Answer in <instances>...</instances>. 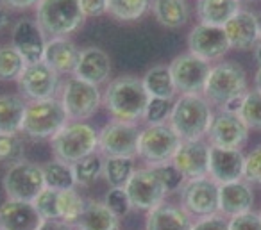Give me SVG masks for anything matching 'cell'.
Listing matches in <instances>:
<instances>
[{
    "label": "cell",
    "instance_id": "obj_24",
    "mask_svg": "<svg viewBox=\"0 0 261 230\" xmlns=\"http://www.w3.org/2000/svg\"><path fill=\"white\" fill-rule=\"evenodd\" d=\"M192 216L174 204H161L147 214L145 230H192Z\"/></svg>",
    "mask_w": 261,
    "mask_h": 230
},
{
    "label": "cell",
    "instance_id": "obj_35",
    "mask_svg": "<svg viewBox=\"0 0 261 230\" xmlns=\"http://www.w3.org/2000/svg\"><path fill=\"white\" fill-rule=\"evenodd\" d=\"M150 8V0H108V13L122 22L142 18Z\"/></svg>",
    "mask_w": 261,
    "mask_h": 230
},
{
    "label": "cell",
    "instance_id": "obj_15",
    "mask_svg": "<svg viewBox=\"0 0 261 230\" xmlns=\"http://www.w3.org/2000/svg\"><path fill=\"white\" fill-rule=\"evenodd\" d=\"M206 137L211 147L242 150L249 137V127L234 112L220 111L213 116Z\"/></svg>",
    "mask_w": 261,
    "mask_h": 230
},
{
    "label": "cell",
    "instance_id": "obj_8",
    "mask_svg": "<svg viewBox=\"0 0 261 230\" xmlns=\"http://www.w3.org/2000/svg\"><path fill=\"white\" fill-rule=\"evenodd\" d=\"M102 97L104 93L98 90V86L72 77L63 86L59 100L70 122H84L98 111L102 105Z\"/></svg>",
    "mask_w": 261,
    "mask_h": 230
},
{
    "label": "cell",
    "instance_id": "obj_26",
    "mask_svg": "<svg viewBox=\"0 0 261 230\" xmlns=\"http://www.w3.org/2000/svg\"><path fill=\"white\" fill-rule=\"evenodd\" d=\"M77 230H118L120 218L98 200H86L83 214L75 221Z\"/></svg>",
    "mask_w": 261,
    "mask_h": 230
},
{
    "label": "cell",
    "instance_id": "obj_12",
    "mask_svg": "<svg viewBox=\"0 0 261 230\" xmlns=\"http://www.w3.org/2000/svg\"><path fill=\"white\" fill-rule=\"evenodd\" d=\"M170 73L175 90L181 95H202L211 72V63L193 54H181L170 63Z\"/></svg>",
    "mask_w": 261,
    "mask_h": 230
},
{
    "label": "cell",
    "instance_id": "obj_31",
    "mask_svg": "<svg viewBox=\"0 0 261 230\" xmlns=\"http://www.w3.org/2000/svg\"><path fill=\"white\" fill-rule=\"evenodd\" d=\"M135 168V157H122V155H108L104 157V179L111 187H123L133 173Z\"/></svg>",
    "mask_w": 261,
    "mask_h": 230
},
{
    "label": "cell",
    "instance_id": "obj_41",
    "mask_svg": "<svg viewBox=\"0 0 261 230\" xmlns=\"http://www.w3.org/2000/svg\"><path fill=\"white\" fill-rule=\"evenodd\" d=\"M150 168H154V171L158 173V177H160V180L163 182L167 193H175V191L182 189L186 179H185V175L175 168L174 162H165V164L150 166Z\"/></svg>",
    "mask_w": 261,
    "mask_h": 230
},
{
    "label": "cell",
    "instance_id": "obj_49",
    "mask_svg": "<svg viewBox=\"0 0 261 230\" xmlns=\"http://www.w3.org/2000/svg\"><path fill=\"white\" fill-rule=\"evenodd\" d=\"M9 8H6L4 4H2V0H0V31L4 29L6 25L9 23Z\"/></svg>",
    "mask_w": 261,
    "mask_h": 230
},
{
    "label": "cell",
    "instance_id": "obj_53",
    "mask_svg": "<svg viewBox=\"0 0 261 230\" xmlns=\"http://www.w3.org/2000/svg\"><path fill=\"white\" fill-rule=\"evenodd\" d=\"M259 216H261V211H259Z\"/></svg>",
    "mask_w": 261,
    "mask_h": 230
},
{
    "label": "cell",
    "instance_id": "obj_34",
    "mask_svg": "<svg viewBox=\"0 0 261 230\" xmlns=\"http://www.w3.org/2000/svg\"><path fill=\"white\" fill-rule=\"evenodd\" d=\"M73 175H75V184L79 186H90V184L97 182L98 177L104 171V157L100 154H91L88 157L77 161L72 164Z\"/></svg>",
    "mask_w": 261,
    "mask_h": 230
},
{
    "label": "cell",
    "instance_id": "obj_37",
    "mask_svg": "<svg viewBox=\"0 0 261 230\" xmlns=\"http://www.w3.org/2000/svg\"><path fill=\"white\" fill-rule=\"evenodd\" d=\"M86 200L75 189L59 191V219L75 225L79 216L83 214Z\"/></svg>",
    "mask_w": 261,
    "mask_h": 230
},
{
    "label": "cell",
    "instance_id": "obj_51",
    "mask_svg": "<svg viewBox=\"0 0 261 230\" xmlns=\"http://www.w3.org/2000/svg\"><path fill=\"white\" fill-rule=\"evenodd\" d=\"M254 58H256L257 65L261 66V41H259V43H257V47L254 48Z\"/></svg>",
    "mask_w": 261,
    "mask_h": 230
},
{
    "label": "cell",
    "instance_id": "obj_7",
    "mask_svg": "<svg viewBox=\"0 0 261 230\" xmlns=\"http://www.w3.org/2000/svg\"><path fill=\"white\" fill-rule=\"evenodd\" d=\"M181 143L182 139L168 123L147 125L145 129L140 130L136 155L149 166H160L165 162H172Z\"/></svg>",
    "mask_w": 261,
    "mask_h": 230
},
{
    "label": "cell",
    "instance_id": "obj_38",
    "mask_svg": "<svg viewBox=\"0 0 261 230\" xmlns=\"http://www.w3.org/2000/svg\"><path fill=\"white\" fill-rule=\"evenodd\" d=\"M23 141L16 134H0V162L2 164H16L23 161Z\"/></svg>",
    "mask_w": 261,
    "mask_h": 230
},
{
    "label": "cell",
    "instance_id": "obj_13",
    "mask_svg": "<svg viewBox=\"0 0 261 230\" xmlns=\"http://www.w3.org/2000/svg\"><path fill=\"white\" fill-rule=\"evenodd\" d=\"M218 186L210 175L186 180L181 189V207L190 216H211L218 212Z\"/></svg>",
    "mask_w": 261,
    "mask_h": 230
},
{
    "label": "cell",
    "instance_id": "obj_50",
    "mask_svg": "<svg viewBox=\"0 0 261 230\" xmlns=\"http://www.w3.org/2000/svg\"><path fill=\"white\" fill-rule=\"evenodd\" d=\"M254 84H256V91H259L261 93V66L257 68L256 75H254Z\"/></svg>",
    "mask_w": 261,
    "mask_h": 230
},
{
    "label": "cell",
    "instance_id": "obj_42",
    "mask_svg": "<svg viewBox=\"0 0 261 230\" xmlns=\"http://www.w3.org/2000/svg\"><path fill=\"white\" fill-rule=\"evenodd\" d=\"M243 180L249 184L261 186V143L254 147L245 155V166H243Z\"/></svg>",
    "mask_w": 261,
    "mask_h": 230
},
{
    "label": "cell",
    "instance_id": "obj_1",
    "mask_svg": "<svg viewBox=\"0 0 261 230\" xmlns=\"http://www.w3.org/2000/svg\"><path fill=\"white\" fill-rule=\"evenodd\" d=\"M150 97L147 95L143 80L133 75H122L108 84L102 104L113 120L136 123L143 120Z\"/></svg>",
    "mask_w": 261,
    "mask_h": 230
},
{
    "label": "cell",
    "instance_id": "obj_22",
    "mask_svg": "<svg viewBox=\"0 0 261 230\" xmlns=\"http://www.w3.org/2000/svg\"><path fill=\"white\" fill-rule=\"evenodd\" d=\"M43 221L31 202L9 200L0 205V228L2 230H38Z\"/></svg>",
    "mask_w": 261,
    "mask_h": 230
},
{
    "label": "cell",
    "instance_id": "obj_43",
    "mask_svg": "<svg viewBox=\"0 0 261 230\" xmlns=\"http://www.w3.org/2000/svg\"><path fill=\"white\" fill-rule=\"evenodd\" d=\"M104 204L108 205L118 218L127 216V212L133 209V205H130V202H129V196H127L123 187H111V189L106 193Z\"/></svg>",
    "mask_w": 261,
    "mask_h": 230
},
{
    "label": "cell",
    "instance_id": "obj_36",
    "mask_svg": "<svg viewBox=\"0 0 261 230\" xmlns=\"http://www.w3.org/2000/svg\"><path fill=\"white\" fill-rule=\"evenodd\" d=\"M242 122L249 127V130H261V93L256 90L243 95L242 107L238 111Z\"/></svg>",
    "mask_w": 261,
    "mask_h": 230
},
{
    "label": "cell",
    "instance_id": "obj_44",
    "mask_svg": "<svg viewBox=\"0 0 261 230\" xmlns=\"http://www.w3.org/2000/svg\"><path fill=\"white\" fill-rule=\"evenodd\" d=\"M229 230H261V216L249 211L229 218Z\"/></svg>",
    "mask_w": 261,
    "mask_h": 230
},
{
    "label": "cell",
    "instance_id": "obj_39",
    "mask_svg": "<svg viewBox=\"0 0 261 230\" xmlns=\"http://www.w3.org/2000/svg\"><path fill=\"white\" fill-rule=\"evenodd\" d=\"M33 205L43 219H59V191L45 187L33 202Z\"/></svg>",
    "mask_w": 261,
    "mask_h": 230
},
{
    "label": "cell",
    "instance_id": "obj_32",
    "mask_svg": "<svg viewBox=\"0 0 261 230\" xmlns=\"http://www.w3.org/2000/svg\"><path fill=\"white\" fill-rule=\"evenodd\" d=\"M41 169H43L45 184L50 189L65 191L73 189V186H75V175H73L72 164H66L59 159H54V161L45 162Z\"/></svg>",
    "mask_w": 261,
    "mask_h": 230
},
{
    "label": "cell",
    "instance_id": "obj_30",
    "mask_svg": "<svg viewBox=\"0 0 261 230\" xmlns=\"http://www.w3.org/2000/svg\"><path fill=\"white\" fill-rule=\"evenodd\" d=\"M152 13L158 22L168 29H179L186 25L190 18L186 0H154Z\"/></svg>",
    "mask_w": 261,
    "mask_h": 230
},
{
    "label": "cell",
    "instance_id": "obj_48",
    "mask_svg": "<svg viewBox=\"0 0 261 230\" xmlns=\"http://www.w3.org/2000/svg\"><path fill=\"white\" fill-rule=\"evenodd\" d=\"M2 4L9 9H29L36 8L40 4V0H2Z\"/></svg>",
    "mask_w": 261,
    "mask_h": 230
},
{
    "label": "cell",
    "instance_id": "obj_20",
    "mask_svg": "<svg viewBox=\"0 0 261 230\" xmlns=\"http://www.w3.org/2000/svg\"><path fill=\"white\" fill-rule=\"evenodd\" d=\"M243 166H245V155L242 154V150L211 147L207 175L218 186L243 180Z\"/></svg>",
    "mask_w": 261,
    "mask_h": 230
},
{
    "label": "cell",
    "instance_id": "obj_14",
    "mask_svg": "<svg viewBox=\"0 0 261 230\" xmlns=\"http://www.w3.org/2000/svg\"><path fill=\"white\" fill-rule=\"evenodd\" d=\"M18 90L27 100L54 98L59 90V73L43 61L27 65L18 77Z\"/></svg>",
    "mask_w": 261,
    "mask_h": 230
},
{
    "label": "cell",
    "instance_id": "obj_4",
    "mask_svg": "<svg viewBox=\"0 0 261 230\" xmlns=\"http://www.w3.org/2000/svg\"><path fill=\"white\" fill-rule=\"evenodd\" d=\"M247 93V73L236 61H220L211 66L202 95L211 105L224 107L232 98Z\"/></svg>",
    "mask_w": 261,
    "mask_h": 230
},
{
    "label": "cell",
    "instance_id": "obj_2",
    "mask_svg": "<svg viewBox=\"0 0 261 230\" xmlns=\"http://www.w3.org/2000/svg\"><path fill=\"white\" fill-rule=\"evenodd\" d=\"M213 116V105L204 95H181L174 102L168 125L182 141H197L207 136Z\"/></svg>",
    "mask_w": 261,
    "mask_h": 230
},
{
    "label": "cell",
    "instance_id": "obj_17",
    "mask_svg": "<svg viewBox=\"0 0 261 230\" xmlns=\"http://www.w3.org/2000/svg\"><path fill=\"white\" fill-rule=\"evenodd\" d=\"M13 47L22 54L27 65L41 63L47 47V34L36 20L22 18L13 27Z\"/></svg>",
    "mask_w": 261,
    "mask_h": 230
},
{
    "label": "cell",
    "instance_id": "obj_40",
    "mask_svg": "<svg viewBox=\"0 0 261 230\" xmlns=\"http://www.w3.org/2000/svg\"><path fill=\"white\" fill-rule=\"evenodd\" d=\"M174 107V100H165V98H150L145 109L143 122L147 125H158V123H168Z\"/></svg>",
    "mask_w": 261,
    "mask_h": 230
},
{
    "label": "cell",
    "instance_id": "obj_46",
    "mask_svg": "<svg viewBox=\"0 0 261 230\" xmlns=\"http://www.w3.org/2000/svg\"><path fill=\"white\" fill-rule=\"evenodd\" d=\"M79 8L86 18H95L108 13V0H79Z\"/></svg>",
    "mask_w": 261,
    "mask_h": 230
},
{
    "label": "cell",
    "instance_id": "obj_27",
    "mask_svg": "<svg viewBox=\"0 0 261 230\" xmlns=\"http://www.w3.org/2000/svg\"><path fill=\"white\" fill-rule=\"evenodd\" d=\"M240 9V0H197L195 6L199 23L213 27H224Z\"/></svg>",
    "mask_w": 261,
    "mask_h": 230
},
{
    "label": "cell",
    "instance_id": "obj_9",
    "mask_svg": "<svg viewBox=\"0 0 261 230\" xmlns=\"http://www.w3.org/2000/svg\"><path fill=\"white\" fill-rule=\"evenodd\" d=\"M47 187L43 169L36 162L20 161L11 164L4 175V191L9 200L31 202Z\"/></svg>",
    "mask_w": 261,
    "mask_h": 230
},
{
    "label": "cell",
    "instance_id": "obj_52",
    "mask_svg": "<svg viewBox=\"0 0 261 230\" xmlns=\"http://www.w3.org/2000/svg\"><path fill=\"white\" fill-rule=\"evenodd\" d=\"M240 2H252V0H240Z\"/></svg>",
    "mask_w": 261,
    "mask_h": 230
},
{
    "label": "cell",
    "instance_id": "obj_5",
    "mask_svg": "<svg viewBox=\"0 0 261 230\" xmlns=\"http://www.w3.org/2000/svg\"><path fill=\"white\" fill-rule=\"evenodd\" d=\"M84 18L79 0H40L36 22L48 38H65L83 25Z\"/></svg>",
    "mask_w": 261,
    "mask_h": 230
},
{
    "label": "cell",
    "instance_id": "obj_23",
    "mask_svg": "<svg viewBox=\"0 0 261 230\" xmlns=\"http://www.w3.org/2000/svg\"><path fill=\"white\" fill-rule=\"evenodd\" d=\"M252 187L245 180L222 184L220 189H218V212L224 214L225 218H232V216L249 212L252 209Z\"/></svg>",
    "mask_w": 261,
    "mask_h": 230
},
{
    "label": "cell",
    "instance_id": "obj_19",
    "mask_svg": "<svg viewBox=\"0 0 261 230\" xmlns=\"http://www.w3.org/2000/svg\"><path fill=\"white\" fill-rule=\"evenodd\" d=\"M224 33L231 48L254 50L261 41V22L252 11L240 9L224 25Z\"/></svg>",
    "mask_w": 261,
    "mask_h": 230
},
{
    "label": "cell",
    "instance_id": "obj_33",
    "mask_svg": "<svg viewBox=\"0 0 261 230\" xmlns=\"http://www.w3.org/2000/svg\"><path fill=\"white\" fill-rule=\"evenodd\" d=\"M25 66V59L13 45L0 47V80H4V82L18 80Z\"/></svg>",
    "mask_w": 261,
    "mask_h": 230
},
{
    "label": "cell",
    "instance_id": "obj_45",
    "mask_svg": "<svg viewBox=\"0 0 261 230\" xmlns=\"http://www.w3.org/2000/svg\"><path fill=\"white\" fill-rule=\"evenodd\" d=\"M192 230H229V219L224 214H211L199 218L193 223Z\"/></svg>",
    "mask_w": 261,
    "mask_h": 230
},
{
    "label": "cell",
    "instance_id": "obj_47",
    "mask_svg": "<svg viewBox=\"0 0 261 230\" xmlns=\"http://www.w3.org/2000/svg\"><path fill=\"white\" fill-rule=\"evenodd\" d=\"M38 230H75V226L63 219H43Z\"/></svg>",
    "mask_w": 261,
    "mask_h": 230
},
{
    "label": "cell",
    "instance_id": "obj_54",
    "mask_svg": "<svg viewBox=\"0 0 261 230\" xmlns=\"http://www.w3.org/2000/svg\"><path fill=\"white\" fill-rule=\"evenodd\" d=\"M0 230H2V228H0Z\"/></svg>",
    "mask_w": 261,
    "mask_h": 230
},
{
    "label": "cell",
    "instance_id": "obj_29",
    "mask_svg": "<svg viewBox=\"0 0 261 230\" xmlns=\"http://www.w3.org/2000/svg\"><path fill=\"white\" fill-rule=\"evenodd\" d=\"M143 86L150 98H165V100H174L175 93V84L172 79L170 66L167 65H158L150 68L143 77Z\"/></svg>",
    "mask_w": 261,
    "mask_h": 230
},
{
    "label": "cell",
    "instance_id": "obj_6",
    "mask_svg": "<svg viewBox=\"0 0 261 230\" xmlns=\"http://www.w3.org/2000/svg\"><path fill=\"white\" fill-rule=\"evenodd\" d=\"M68 116L59 98H45V100H29L25 107L23 129L31 139H50L59 129L68 123Z\"/></svg>",
    "mask_w": 261,
    "mask_h": 230
},
{
    "label": "cell",
    "instance_id": "obj_3",
    "mask_svg": "<svg viewBox=\"0 0 261 230\" xmlns=\"http://www.w3.org/2000/svg\"><path fill=\"white\" fill-rule=\"evenodd\" d=\"M50 145L56 159L66 164H75L97 152L98 132L84 122H68L50 137Z\"/></svg>",
    "mask_w": 261,
    "mask_h": 230
},
{
    "label": "cell",
    "instance_id": "obj_25",
    "mask_svg": "<svg viewBox=\"0 0 261 230\" xmlns=\"http://www.w3.org/2000/svg\"><path fill=\"white\" fill-rule=\"evenodd\" d=\"M79 58V48L68 38H50L45 47L43 63L58 73H73Z\"/></svg>",
    "mask_w": 261,
    "mask_h": 230
},
{
    "label": "cell",
    "instance_id": "obj_16",
    "mask_svg": "<svg viewBox=\"0 0 261 230\" xmlns=\"http://www.w3.org/2000/svg\"><path fill=\"white\" fill-rule=\"evenodd\" d=\"M188 50L190 54L197 55L204 61L213 63L224 58L231 50V45L224 33V27L199 23L188 34Z\"/></svg>",
    "mask_w": 261,
    "mask_h": 230
},
{
    "label": "cell",
    "instance_id": "obj_28",
    "mask_svg": "<svg viewBox=\"0 0 261 230\" xmlns=\"http://www.w3.org/2000/svg\"><path fill=\"white\" fill-rule=\"evenodd\" d=\"M27 102L18 95L0 97V134H18L23 129Z\"/></svg>",
    "mask_w": 261,
    "mask_h": 230
},
{
    "label": "cell",
    "instance_id": "obj_21",
    "mask_svg": "<svg viewBox=\"0 0 261 230\" xmlns=\"http://www.w3.org/2000/svg\"><path fill=\"white\" fill-rule=\"evenodd\" d=\"M73 77L95 84V86H100L102 82H108L111 77V59L98 47L83 48L79 50Z\"/></svg>",
    "mask_w": 261,
    "mask_h": 230
},
{
    "label": "cell",
    "instance_id": "obj_10",
    "mask_svg": "<svg viewBox=\"0 0 261 230\" xmlns=\"http://www.w3.org/2000/svg\"><path fill=\"white\" fill-rule=\"evenodd\" d=\"M123 189L129 196L133 209H138V211H152L163 204L165 196L168 194L158 173L150 166L136 169L129 182L123 186Z\"/></svg>",
    "mask_w": 261,
    "mask_h": 230
},
{
    "label": "cell",
    "instance_id": "obj_11",
    "mask_svg": "<svg viewBox=\"0 0 261 230\" xmlns=\"http://www.w3.org/2000/svg\"><path fill=\"white\" fill-rule=\"evenodd\" d=\"M140 129L136 123L111 120L98 132V150L104 157L122 155L135 157L138 154Z\"/></svg>",
    "mask_w": 261,
    "mask_h": 230
},
{
    "label": "cell",
    "instance_id": "obj_18",
    "mask_svg": "<svg viewBox=\"0 0 261 230\" xmlns=\"http://www.w3.org/2000/svg\"><path fill=\"white\" fill-rule=\"evenodd\" d=\"M210 152L211 145L204 139L182 141L172 162L185 175L186 180L207 177L210 173Z\"/></svg>",
    "mask_w": 261,
    "mask_h": 230
}]
</instances>
